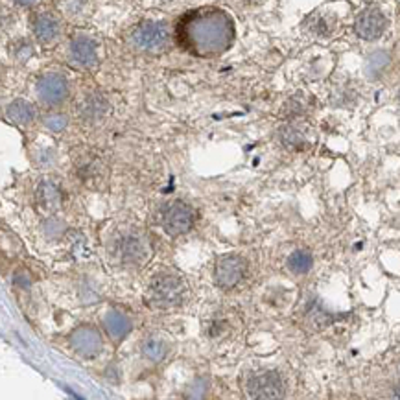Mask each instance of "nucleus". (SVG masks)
I'll use <instances>...</instances> for the list:
<instances>
[{
  "label": "nucleus",
  "instance_id": "obj_1",
  "mask_svg": "<svg viewBox=\"0 0 400 400\" xmlns=\"http://www.w3.org/2000/svg\"><path fill=\"white\" fill-rule=\"evenodd\" d=\"M179 46L195 58H218L234 43L233 17L222 8H198L184 13L175 26Z\"/></svg>",
  "mask_w": 400,
  "mask_h": 400
},
{
  "label": "nucleus",
  "instance_id": "obj_2",
  "mask_svg": "<svg viewBox=\"0 0 400 400\" xmlns=\"http://www.w3.org/2000/svg\"><path fill=\"white\" fill-rule=\"evenodd\" d=\"M130 41L133 49L146 54H157L168 46L170 32L164 22L144 21L131 30Z\"/></svg>",
  "mask_w": 400,
  "mask_h": 400
},
{
  "label": "nucleus",
  "instance_id": "obj_3",
  "mask_svg": "<svg viewBox=\"0 0 400 400\" xmlns=\"http://www.w3.org/2000/svg\"><path fill=\"white\" fill-rule=\"evenodd\" d=\"M150 292H152L153 303L170 308V306L183 304L184 297H186V284L181 277L173 275V273H161V275L153 277Z\"/></svg>",
  "mask_w": 400,
  "mask_h": 400
},
{
  "label": "nucleus",
  "instance_id": "obj_4",
  "mask_svg": "<svg viewBox=\"0 0 400 400\" xmlns=\"http://www.w3.org/2000/svg\"><path fill=\"white\" fill-rule=\"evenodd\" d=\"M243 390L251 399H281L284 395V382L275 371H253L245 376Z\"/></svg>",
  "mask_w": 400,
  "mask_h": 400
},
{
  "label": "nucleus",
  "instance_id": "obj_5",
  "mask_svg": "<svg viewBox=\"0 0 400 400\" xmlns=\"http://www.w3.org/2000/svg\"><path fill=\"white\" fill-rule=\"evenodd\" d=\"M159 220H161L162 229L170 236H179V234L189 233L194 225V211L183 201H173V203L162 207Z\"/></svg>",
  "mask_w": 400,
  "mask_h": 400
},
{
  "label": "nucleus",
  "instance_id": "obj_6",
  "mask_svg": "<svg viewBox=\"0 0 400 400\" xmlns=\"http://www.w3.org/2000/svg\"><path fill=\"white\" fill-rule=\"evenodd\" d=\"M35 91H37L39 102L44 103L46 107H55L69 98V81L61 74L50 72L39 78Z\"/></svg>",
  "mask_w": 400,
  "mask_h": 400
},
{
  "label": "nucleus",
  "instance_id": "obj_7",
  "mask_svg": "<svg viewBox=\"0 0 400 400\" xmlns=\"http://www.w3.org/2000/svg\"><path fill=\"white\" fill-rule=\"evenodd\" d=\"M245 260L238 254H227L216 262L214 268V281L222 290H231L238 284L245 275Z\"/></svg>",
  "mask_w": 400,
  "mask_h": 400
},
{
  "label": "nucleus",
  "instance_id": "obj_8",
  "mask_svg": "<svg viewBox=\"0 0 400 400\" xmlns=\"http://www.w3.org/2000/svg\"><path fill=\"white\" fill-rule=\"evenodd\" d=\"M388 30V17L379 8H367L356 17L354 32L363 41H376Z\"/></svg>",
  "mask_w": 400,
  "mask_h": 400
},
{
  "label": "nucleus",
  "instance_id": "obj_9",
  "mask_svg": "<svg viewBox=\"0 0 400 400\" xmlns=\"http://www.w3.org/2000/svg\"><path fill=\"white\" fill-rule=\"evenodd\" d=\"M119 256L124 264L144 266L150 260V245L141 234L128 233L119 240Z\"/></svg>",
  "mask_w": 400,
  "mask_h": 400
},
{
  "label": "nucleus",
  "instance_id": "obj_10",
  "mask_svg": "<svg viewBox=\"0 0 400 400\" xmlns=\"http://www.w3.org/2000/svg\"><path fill=\"white\" fill-rule=\"evenodd\" d=\"M72 351L81 358H94L102 352V336L91 324L78 327L71 334Z\"/></svg>",
  "mask_w": 400,
  "mask_h": 400
},
{
  "label": "nucleus",
  "instance_id": "obj_11",
  "mask_svg": "<svg viewBox=\"0 0 400 400\" xmlns=\"http://www.w3.org/2000/svg\"><path fill=\"white\" fill-rule=\"evenodd\" d=\"M69 58L74 67L80 69H92L98 63V46L91 37L78 35L71 41L69 46Z\"/></svg>",
  "mask_w": 400,
  "mask_h": 400
},
{
  "label": "nucleus",
  "instance_id": "obj_12",
  "mask_svg": "<svg viewBox=\"0 0 400 400\" xmlns=\"http://www.w3.org/2000/svg\"><path fill=\"white\" fill-rule=\"evenodd\" d=\"M33 35L41 44L55 43L61 35L60 21L52 13H39L32 22Z\"/></svg>",
  "mask_w": 400,
  "mask_h": 400
},
{
  "label": "nucleus",
  "instance_id": "obj_13",
  "mask_svg": "<svg viewBox=\"0 0 400 400\" xmlns=\"http://www.w3.org/2000/svg\"><path fill=\"white\" fill-rule=\"evenodd\" d=\"M103 329H105L111 340L120 341L131 332V321L128 320V315L119 312V310H111L103 318Z\"/></svg>",
  "mask_w": 400,
  "mask_h": 400
},
{
  "label": "nucleus",
  "instance_id": "obj_14",
  "mask_svg": "<svg viewBox=\"0 0 400 400\" xmlns=\"http://www.w3.org/2000/svg\"><path fill=\"white\" fill-rule=\"evenodd\" d=\"M6 119L15 125L32 124L33 119H35V107L26 100H13L6 107Z\"/></svg>",
  "mask_w": 400,
  "mask_h": 400
},
{
  "label": "nucleus",
  "instance_id": "obj_15",
  "mask_svg": "<svg viewBox=\"0 0 400 400\" xmlns=\"http://www.w3.org/2000/svg\"><path fill=\"white\" fill-rule=\"evenodd\" d=\"M308 30L318 37H330L332 33L336 32V19H332L330 15H324V13H320L315 11L314 15L308 17Z\"/></svg>",
  "mask_w": 400,
  "mask_h": 400
},
{
  "label": "nucleus",
  "instance_id": "obj_16",
  "mask_svg": "<svg viewBox=\"0 0 400 400\" xmlns=\"http://www.w3.org/2000/svg\"><path fill=\"white\" fill-rule=\"evenodd\" d=\"M141 351H142V356L146 358V360H150V362H153V363H159L164 360V356H166L168 347L161 338L152 336V338H146V340L142 341Z\"/></svg>",
  "mask_w": 400,
  "mask_h": 400
},
{
  "label": "nucleus",
  "instance_id": "obj_17",
  "mask_svg": "<svg viewBox=\"0 0 400 400\" xmlns=\"http://www.w3.org/2000/svg\"><path fill=\"white\" fill-rule=\"evenodd\" d=\"M37 201L41 205L49 207V209H55L61 201V192L58 189V184L52 181H43L37 186Z\"/></svg>",
  "mask_w": 400,
  "mask_h": 400
},
{
  "label": "nucleus",
  "instance_id": "obj_18",
  "mask_svg": "<svg viewBox=\"0 0 400 400\" xmlns=\"http://www.w3.org/2000/svg\"><path fill=\"white\" fill-rule=\"evenodd\" d=\"M312 264H314L312 254H310L308 251H304V249H297V251H293V253L288 256V270L295 273V275L308 273Z\"/></svg>",
  "mask_w": 400,
  "mask_h": 400
},
{
  "label": "nucleus",
  "instance_id": "obj_19",
  "mask_svg": "<svg viewBox=\"0 0 400 400\" xmlns=\"http://www.w3.org/2000/svg\"><path fill=\"white\" fill-rule=\"evenodd\" d=\"M105 109H107V103L103 102V98L92 94V96L87 98L85 102H81L80 113L81 116H85V119L96 120L105 113Z\"/></svg>",
  "mask_w": 400,
  "mask_h": 400
},
{
  "label": "nucleus",
  "instance_id": "obj_20",
  "mask_svg": "<svg viewBox=\"0 0 400 400\" xmlns=\"http://www.w3.org/2000/svg\"><path fill=\"white\" fill-rule=\"evenodd\" d=\"M388 63H390L388 54H384V52H374V54L367 60V74L371 78H376L380 72L388 67Z\"/></svg>",
  "mask_w": 400,
  "mask_h": 400
},
{
  "label": "nucleus",
  "instance_id": "obj_21",
  "mask_svg": "<svg viewBox=\"0 0 400 400\" xmlns=\"http://www.w3.org/2000/svg\"><path fill=\"white\" fill-rule=\"evenodd\" d=\"M44 128L49 131H54V133H60V131H63L69 125V119H67L65 114H60V113H54V114H46L43 120Z\"/></svg>",
  "mask_w": 400,
  "mask_h": 400
},
{
  "label": "nucleus",
  "instance_id": "obj_22",
  "mask_svg": "<svg viewBox=\"0 0 400 400\" xmlns=\"http://www.w3.org/2000/svg\"><path fill=\"white\" fill-rule=\"evenodd\" d=\"M17 6H22V8H28V6H33L35 2H39V0H13Z\"/></svg>",
  "mask_w": 400,
  "mask_h": 400
},
{
  "label": "nucleus",
  "instance_id": "obj_23",
  "mask_svg": "<svg viewBox=\"0 0 400 400\" xmlns=\"http://www.w3.org/2000/svg\"><path fill=\"white\" fill-rule=\"evenodd\" d=\"M395 395H397V397H399V399H400V384H399V385H397V390H395Z\"/></svg>",
  "mask_w": 400,
  "mask_h": 400
},
{
  "label": "nucleus",
  "instance_id": "obj_24",
  "mask_svg": "<svg viewBox=\"0 0 400 400\" xmlns=\"http://www.w3.org/2000/svg\"><path fill=\"white\" fill-rule=\"evenodd\" d=\"M245 2H249V4H256V2H260V0H245Z\"/></svg>",
  "mask_w": 400,
  "mask_h": 400
}]
</instances>
